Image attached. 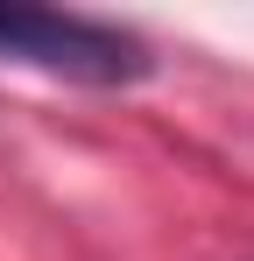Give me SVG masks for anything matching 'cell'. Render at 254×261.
<instances>
[{
    "mask_svg": "<svg viewBox=\"0 0 254 261\" xmlns=\"http://www.w3.org/2000/svg\"><path fill=\"white\" fill-rule=\"evenodd\" d=\"M0 57L71 85H134L148 71V49L134 36L85 14H42V7H0Z\"/></svg>",
    "mask_w": 254,
    "mask_h": 261,
    "instance_id": "1",
    "label": "cell"
}]
</instances>
